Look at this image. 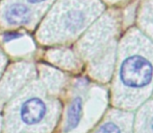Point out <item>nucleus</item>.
<instances>
[{"mask_svg": "<svg viewBox=\"0 0 153 133\" xmlns=\"http://www.w3.org/2000/svg\"><path fill=\"white\" fill-rule=\"evenodd\" d=\"M121 52L117 97L121 104H135L153 83V45L142 34H129Z\"/></svg>", "mask_w": 153, "mask_h": 133, "instance_id": "obj_1", "label": "nucleus"}, {"mask_svg": "<svg viewBox=\"0 0 153 133\" xmlns=\"http://www.w3.org/2000/svg\"><path fill=\"white\" fill-rule=\"evenodd\" d=\"M48 104L40 96H28L20 103L18 117L21 123L27 127L41 125L48 115Z\"/></svg>", "mask_w": 153, "mask_h": 133, "instance_id": "obj_2", "label": "nucleus"}, {"mask_svg": "<svg viewBox=\"0 0 153 133\" xmlns=\"http://www.w3.org/2000/svg\"><path fill=\"white\" fill-rule=\"evenodd\" d=\"M4 20L10 25L28 24L31 20V10L21 3H13L4 12Z\"/></svg>", "mask_w": 153, "mask_h": 133, "instance_id": "obj_3", "label": "nucleus"}, {"mask_svg": "<svg viewBox=\"0 0 153 133\" xmlns=\"http://www.w3.org/2000/svg\"><path fill=\"white\" fill-rule=\"evenodd\" d=\"M81 113H82V99L80 97H76L71 102L67 113V131H70L78 126L81 119Z\"/></svg>", "mask_w": 153, "mask_h": 133, "instance_id": "obj_4", "label": "nucleus"}, {"mask_svg": "<svg viewBox=\"0 0 153 133\" xmlns=\"http://www.w3.org/2000/svg\"><path fill=\"white\" fill-rule=\"evenodd\" d=\"M139 20L142 27L153 36V0H146L143 3Z\"/></svg>", "mask_w": 153, "mask_h": 133, "instance_id": "obj_5", "label": "nucleus"}, {"mask_svg": "<svg viewBox=\"0 0 153 133\" xmlns=\"http://www.w3.org/2000/svg\"><path fill=\"white\" fill-rule=\"evenodd\" d=\"M96 133H128V125L125 124L124 117H111L98 128Z\"/></svg>", "mask_w": 153, "mask_h": 133, "instance_id": "obj_6", "label": "nucleus"}, {"mask_svg": "<svg viewBox=\"0 0 153 133\" xmlns=\"http://www.w3.org/2000/svg\"><path fill=\"white\" fill-rule=\"evenodd\" d=\"M137 130L140 133H153V105L146 107L144 115L140 119Z\"/></svg>", "mask_w": 153, "mask_h": 133, "instance_id": "obj_7", "label": "nucleus"}, {"mask_svg": "<svg viewBox=\"0 0 153 133\" xmlns=\"http://www.w3.org/2000/svg\"><path fill=\"white\" fill-rule=\"evenodd\" d=\"M21 36H22V34L19 33H7L3 35V40L4 42H12L13 40H17Z\"/></svg>", "mask_w": 153, "mask_h": 133, "instance_id": "obj_8", "label": "nucleus"}, {"mask_svg": "<svg viewBox=\"0 0 153 133\" xmlns=\"http://www.w3.org/2000/svg\"><path fill=\"white\" fill-rule=\"evenodd\" d=\"M26 1L32 4H38V3H41V2L45 1V0H26Z\"/></svg>", "mask_w": 153, "mask_h": 133, "instance_id": "obj_9", "label": "nucleus"}, {"mask_svg": "<svg viewBox=\"0 0 153 133\" xmlns=\"http://www.w3.org/2000/svg\"><path fill=\"white\" fill-rule=\"evenodd\" d=\"M109 1H117V0H109Z\"/></svg>", "mask_w": 153, "mask_h": 133, "instance_id": "obj_10", "label": "nucleus"}]
</instances>
